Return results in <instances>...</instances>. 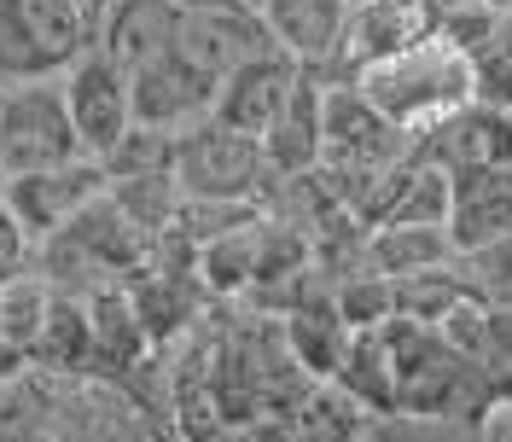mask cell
<instances>
[{
    "label": "cell",
    "instance_id": "8fae6325",
    "mask_svg": "<svg viewBox=\"0 0 512 442\" xmlns=\"http://www.w3.org/2000/svg\"><path fill=\"white\" fill-rule=\"evenodd\" d=\"M262 158L274 169V181H297V175L320 169V158H326V76H315V70L297 76L286 111L262 134Z\"/></svg>",
    "mask_w": 512,
    "mask_h": 442
},
{
    "label": "cell",
    "instance_id": "83f0119b",
    "mask_svg": "<svg viewBox=\"0 0 512 442\" xmlns=\"http://www.w3.org/2000/svg\"><path fill=\"white\" fill-rule=\"evenodd\" d=\"M431 6H437V12H454V6H472V0H431Z\"/></svg>",
    "mask_w": 512,
    "mask_h": 442
},
{
    "label": "cell",
    "instance_id": "603a6c76",
    "mask_svg": "<svg viewBox=\"0 0 512 442\" xmlns=\"http://www.w3.org/2000/svg\"><path fill=\"white\" fill-rule=\"evenodd\" d=\"M99 169H105V187H117V181H140V175H175V134L134 123L123 140L111 146V158L99 163Z\"/></svg>",
    "mask_w": 512,
    "mask_h": 442
},
{
    "label": "cell",
    "instance_id": "ffe728a7",
    "mask_svg": "<svg viewBox=\"0 0 512 442\" xmlns=\"http://www.w3.org/2000/svg\"><path fill=\"white\" fill-rule=\"evenodd\" d=\"M47 309H53V285L35 268L0 280V355H24L30 361V344L41 332V320H47Z\"/></svg>",
    "mask_w": 512,
    "mask_h": 442
},
{
    "label": "cell",
    "instance_id": "9a60e30c",
    "mask_svg": "<svg viewBox=\"0 0 512 442\" xmlns=\"http://www.w3.org/2000/svg\"><path fill=\"white\" fill-rule=\"evenodd\" d=\"M175 35H181V12L169 0H117L105 12V24L94 30V47L105 59H117L123 70H134V64L169 53Z\"/></svg>",
    "mask_w": 512,
    "mask_h": 442
},
{
    "label": "cell",
    "instance_id": "44dd1931",
    "mask_svg": "<svg viewBox=\"0 0 512 442\" xmlns=\"http://www.w3.org/2000/svg\"><path fill=\"white\" fill-rule=\"evenodd\" d=\"M105 198L117 204L128 216L134 233H146V239H163L175 216H181V187H175V175H140V181H117V187H105Z\"/></svg>",
    "mask_w": 512,
    "mask_h": 442
},
{
    "label": "cell",
    "instance_id": "d6986e66",
    "mask_svg": "<svg viewBox=\"0 0 512 442\" xmlns=\"http://www.w3.org/2000/svg\"><path fill=\"white\" fill-rule=\"evenodd\" d=\"M256 262H262V221H256V227H239V233H227V239L198 245V285H204V297H222V303L251 297Z\"/></svg>",
    "mask_w": 512,
    "mask_h": 442
},
{
    "label": "cell",
    "instance_id": "e0dca14e",
    "mask_svg": "<svg viewBox=\"0 0 512 442\" xmlns=\"http://www.w3.org/2000/svg\"><path fill=\"white\" fill-rule=\"evenodd\" d=\"M30 367L53 373V379H82L94 373V326H88V303L82 297H59L53 291V309L41 320L30 344Z\"/></svg>",
    "mask_w": 512,
    "mask_h": 442
},
{
    "label": "cell",
    "instance_id": "cb8c5ba5",
    "mask_svg": "<svg viewBox=\"0 0 512 442\" xmlns=\"http://www.w3.org/2000/svg\"><path fill=\"white\" fill-rule=\"evenodd\" d=\"M332 309L350 332H384L396 320V285L379 274H350L332 285Z\"/></svg>",
    "mask_w": 512,
    "mask_h": 442
},
{
    "label": "cell",
    "instance_id": "ba28073f",
    "mask_svg": "<svg viewBox=\"0 0 512 442\" xmlns=\"http://www.w3.org/2000/svg\"><path fill=\"white\" fill-rule=\"evenodd\" d=\"M6 210L18 216V227L30 233V245H47L53 233H64L94 198H105V169L94 158H76L64 169H41V175H12L6 187Z\"/></svg>",
    "mask_w": 512,
    "mask_h": 442
},
{
    "label": "cell",
    "instance_id": "6da1fadb",
    "mask_svg": "<svg viewBox=\"0 0 512 442\" xmlns=\"http://www.w3.org/2000/svg\"><path fill=\"white\" fill-rule=\"evenodd\" d=\"M350 82L355 94L402 134H425V128L448 123L472 105V64L460 59L443 35H431V41H419V47L384 64H367Z\"/></svg>",
    "mask_w": 512,
    "mask_h": 442
},
{
    "label": "cell",
    "instance_id": "5b68a950",
    "mask_svg": "<svg viewBox=\"0 0 512 442\" xmlns=\"http://www.w3.org/2000/svg\"><path fill=\"white\" fill-rule=\"evenodd\" d=\"M64 88V111H70V128L82 140V158L105 163L111 146L134 128V105H128V70L117 59H105L99 47H88L82 59L59 76Z\"/></svg>",
    "mask_w": 512,
    "mask_h": 442
},
{
    "label": "cell",
    "instance_id": "9c48e42d",
    "mask_svg": "<svg viewBox=\"0 0 512 442\" xmlns=\"http://www.w3.org/2000/svg\"><path fill=\"white\" fill-rule=\"evenodd\" d=\"M431 35H437V6L431 0H367V6H350L332 82H350L367 64L396 59V53H408L419 41H431Z\"/></svg>",
    "mask_w": 512,
    "mask_h": 442
},
{
    "label": "cell",
    "instance_id": "4fadbf2b",
    "mask_svg": "<svg viewBox=\"0 0 512 442\" xmlns=\"http://www.w3.org/2000/svg\"><path fill=\"white\" fill-rule=\"evenodd\" d=\"M448 181H454V210H448L454 256L466 262L495 245H512V169H472Z\"/></svg>",
    "mask_w": 512,
    "mask_h": 442
},
{
    "label": "cell",
    "instance_id": "3957f363",
    "mask_svg": "<svg viewBox=\"0 0 512 442\" xmlns=\"http://www.w3.org/2000/svg\"><path fill=\"white\" fill-rule=\"evenodd\" d=\"M175 187H181V198L262 204L274 192V169L262 158V140L233 134L210 117V123L175 134Z\"/></svg>",
    "mask_w": 512,
    "mask_h": 442
},
{
    "label": "cell",
    "instance_id": "52a82bcc",
    "mask_svg": "<svg viewBox=\"0 0 512 442\" xmlns=\"http://www.w3.org/2000/svg\"><path fill=\"white\" fill-rule=\"evenodd\" d=\"M414 163V134L384 123L355 82H326V158L320 169H390Z\"/></svg>",
    "mask_w": 512,
    "mask_h": 442
},
{
    "label": "cell",
    "instance_id": "7c38bea8",
    "mask_svg": "<svg viewBox=\"0 0 512 442\" xmlns=\"http://www.w3.org/2000/svg\"><path fill=\"white\" fill-rule=\"evenodd\" d=\"M297 64L286 59V53H262V59H245L233 76H222V88H216V123L233 128V134H251V140H262L268 134V123L286 111L291 88H297Z\"/></svg>",
    "mask_w": 512,
    "mask_h": 442
},
{
    "label": "cell",
    "instance_id": "7402d4cb",
    "mask_svg": "<svg viewBox=\"0 0 512 442\" xmlns=\"http://www.w3.org/2000/svg\"><path fill=\"white\" fill-rule=\"evenodd\" d=\"M448 210H454V181L431 163H408V181L379 227H448Z\"/></svg>",
    "mask_w": 512,
    "mask_h": 442
},
{
    "label": "cell",
    "instance_id": "30bf717a",
    "mask_svg": "<svg viewBox=\"0 0 512 442\" xmlns=\"http://www.w3.org/2000/svg\"><path fill=\"white\" fill-rule=\"evenodd\" d=\"M268 41L286 53L297 70H315L332 82V64L344 47V24H350V0H268L262 12Z\"/></svg>",
    "mask_w": 512,
    "mask_h": 442
},
{
    "label": "cell",
    "instance_id": "484cf974",
    "mask_svg": "<svg viewBox=\"0 0 512 442\" xmlns=\"http://www.w3.org/2000/svg\"><path fill=\"white\" fill-rule=\"evenodd\" d=\"M35 268V245L30 233L18 227V216L6 210V198H0V280H12V274H30Z\"/></svg>",
    "mask_w": 512,
    "mask_h": 442
},
{
    "label": "cell",
    "instance_id": "4316f807",
    "mask_svg": "<svg viewBox=\"0 0 512 442\" xmlns=\"http://www.w3.org/2000/svg\"><path fill=\"white\" fill-rule=\"evenodd\" d=\"M478 6H489L495 18H512V0H478Z\"/></svg>",
    "mask_w": 512,
    "mask_h": 442
},
{
    "label": "cell",
    "instance_id": "f546056e",
    "mask_svg": "<svg viewBox=\"0 0 512 442\" xmlns=\"http://www.w3.org/2000/svg\"><path fill=\"white\" fill-rule=\"evenodd\" d=\"M0 187H6V169H0Z\"/></svg>",
    "mask_w": 512,
    "mask_h": 442
},
{
    "label": "cell",
    "instance_id": "5bb4252c",
    "mask_svg": "<svg viewBox=\"0 0 512 442\" xmlns=\"http://www.w3.org/2000/svg\"><path fill=\"white\" fill-rule=\"evenodd\" d=\"M175 47H181V59H192L210 82L233 76L245 59L280 53V47L268 41V30H262V18H256V12H239V6H222V12H187Z\"/></svg>",
    "mask_w": 512,
    "mask_h": 442
},
{
    "label": "cell",
    "instance_id": "7a4b0ae2",
    "mask_svg": "<svg viewBox=\"0 0 512 442\" xmlns=\"http://www.w3.org/2000/svg\"><path fill=\"white\" fill-rule=\"evenodd\" d=\"M94 47L76 0H0V88L59 82Z\"/></svg>",
    "mask_w": 512,
    "mask_h": 442
},
{
    "label": "cell",
    "instance_id": "d4e9b609",
    "mask_svg": "<svg viewBox=\"0 0 512 442\" xmlns=\"http://www.w3.org/2000/svg\"><path fill=\"white\" fill-rule=\"evenodd\" d=\"M501 30H507V18H495L478 0H472V6H454V12H437V35H443L466 64H478L483 53L501 41Z\"/></svg>",
    "mask_w": 512,
    "mask_h": 442
},
{
    "label": "cell",
    "instance_id": "2e32d148",
    "mask_svg": "<svg viewBox=\"0 0 512 442\" xmlns=\"http://www.w3.org/2000/svg\"><path fill=\"white\" fill-rule=\"evenodd\" d=\"M82 303H88V326H94V373L123 379L134 367H146L152 338H146V326H140L134 303H128V285H99Z\"/></svg>",
    "mask_w": 512,
    "mask_h": 442
},
{
    "label": "cell",
    "instance_id": "f1b7e54d",
    "mask_svg": "<svg viewBox=\"0 0 512 442\" xmlns=\"http://www.w3.org/2000/svg\"><path fill=\"white\" fill-rule=\"evenodd\" d=\"M233 6H245V12H262V6H268V0H233Z\"/></svg>",
    "mask_w": 512,
    "mask_h": 442
},
{
    "label": "cell",
    "instance_id": "8992f818",
    "mask_svg": "<svg viewBox=\"0 0 512 442\" xmlns=\"http://www.w3.org/2000/svg\"><path fill=\"white\" fill-rule=\"evenodd\" d=\"M216 88L192 59H181V47H169L158 59L128 70V105L140 128H163V134H187V128L210 123L216 111Z\"/></svg>",
    "mask_w": 512,
    "mask_h": 442
},
{
    "label": "cell",
    "instance_id": "4dcf8cb0",
    "mask_svg": "<svg viewBox=\"0 0 512 442\" xmlns=\"http://www.w3.org/2000/svg\"><path fill=\"white\" fill-rule=\"evenodd\" d=\"M350 6H367V0H350Z\"/></svg>",
    "mask_w": 512,
    "mask_h": 442
},
{
    "label": "cell",
    "instance_id": "277c9868",
    "mask_svg": "<svg viewBox=\"0 0 512 442\" xmlns=\"http://www.w3.org/2000/svg\"><path fill=\"white\" fill-rule=\"evenodd\" d=\"M82 158V140L70 128L59 82H24L0 88V169L12 175H41Z\"/></svg>",
    "mask_w": 512,
    "mask_h": 442
},
{
    "label": "cell",
    "instance_id": "ac0fdd59",
    "mask_svg": "<svg viewBox=\"0 0 512 442\" xmlns=\"http://www.w3.org/2000/svg\"><path fill=\"white\" fill-rule=\"evenodd\" d=\"M460 256L448 245V227H373L367 233V274L379 280H414L431 268H454Z\"/></svg>",
    "mask_w": 512,
    "mask_h": 442
}]
</instances>
